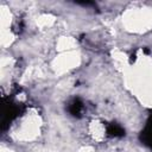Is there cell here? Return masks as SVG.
<instances>
[{
	"label": "cell",
	"mask_w": 152,
	"mask_h": 152,
	"mask_svg": "<svg viewBox=\"0 0 152 152\" xmlns=\"http://www.w3.org/2000/svg\"><path fill=\"white\" fill-rule=\"evenodd\" d=\"M81 109H82V104H81V102H78V101H75L72 104H71V113L74 114V115H76V114H80L81 113Z\"/></svg>",
	"instance_id": "6da1fadb"
}]
</instances>
